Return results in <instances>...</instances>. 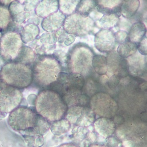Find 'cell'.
I'll list each match as a JSON object with an SVG mask.
<instances>
[{
  "instance_id": "6da1fadb",
  "label": "cell",
  "mask_w": 147,
  "mask_h": 147,
  "mask_svg": "<svg viewBox=\"0 0 147 147\" xmlns=\"http://www.w3.org/2000/svg\"><path fill=\"white\" fill-rule=\"evenodd\" d=\"M8 124L14 130L42 134L49 130L51 123L38 115L34 108L20 106L10 113Z\"/></svg>"
},
{
  "instance_id": "7a4b0ae2",
  "label": "cell",
  "mask_w": 147,
  "mask_h": 147,
  "mask_svg": "<svg viewBox=\"0 0 147 147\" xmlns=\"http://www.w3.org/2000/svg\"><path fill=\"white\" fill-rule=\"evenodd\" d=\"M34 106L37 113L50 122L63 119L68 109L61 95L50 88L39 92L36 97Z\"/></svg>"
},
{
  "instance_id": "3957f363",
  "label": "cell",
  "mask_w": 147,
  "mask_h": 147,
  "mask_svg": "<svg viewBox=\"0 0 147 147\" xmlns=\"http://www.w3.org/2000/svg\"><path fill=\"white\" fill-rule=\"evenodd\" d=\"M32 69V84L38 88L47 89L56 82L61 72V65L51 55H38Z\"/></svg>"
},
{
  "instance_id": "277c9868",
  "label": "cell",
  "mask_w": 147,
  "mask_h": 147,
  "mask_svg": "<svg viewBox=\"0 0 147 147\" xmlns=\"http://www.w3.org/2000/svg\"><path fill=\"white\" fill-rule=\"evenodd\" d=\"M32 66L11 61L0 69V80L6 85L21 90L28 88L33 83Z\"/></svg>"
},
{
  "instance_id": "5b68a950",
  "label": "cell",
  "mask_w": 147,
  "mask_h": 147,
  "mask_svg": "<svg viewBox=\"0 0 147 147\" xmlns=\"http://www.w3.org/2000/svg\"><path fill=\"white\" fill-rule=\"evenodd\" d=\"M96 26V23L91 17L75 13L66 17L63 28L69 34L82 37L92 32Z\"/></svg>"
},
{
  "instance_id": "8992f818",
  "label": "cell",
  "mask_w": 147,
  "mask_h": 147,
  "mask_svg": "<svg viewBox=\"0 0 147 147\" xmlns=\"http://www.w3.org/2000/svg\"><path fill=\"white\" fill-rule=\"evenodd\" d=\"M24 46L20 34L7 31L3 33L0 39V54L6 63L15 59L20 50Z\"/></svg>"
},
{
  "instance_id": "52a82bcc",
  "label": "cell",
  "mask_w": 147,
  "mask_h": 147,
  "mask_svg": "<svg viewBox=\"0 0 147 147\" xmlns=\"http://www.w3.org/2000/svg\"><path fill=\"white\" fill-rule=\"evenodd\" d=\"M23 98L21 90L6 85L0 80V113H11L20 106Z\"/></svg>"
},
{
  "instance_id": "ba28073f",
  "label": "cell",
  "mask_w": 147,
  "mask_h": 147,
  "mask_svg": "<svg viewBox=\"0 0 147 147\" xmlns=\"http://www.w3.org/2000/svg\"><path fill=\"white\" fill-rule=\"evenodd\" d=\"M78 47V49H74V51L70 53V59L67 65H69L70 68L73 74L86 75L89 74L91 70L93 54L90 49L86 47Z\"/></svg>"
},
{
  "instance_id": "9c48e42d",
  "label": "cell",
  "mask_w": 147,
  "mask_h": 147,
  "mask_svg": "<svg viewBox=\"0 0 147 147\" xmlns=\"http://www.w3.org/2000/svg\"><path fill=\"white\" fill-rule=\"evenodd\" d=\"M66 119L70 123L80 126L91 125L95 119L93 111L87 107L75 106L67 109Z\"/></svg>"
},
{
  "instance_id": "30bf717a",
  "label": "cell",
  "mask_w": 147,
  "mask_h": 147,
  "mask_svg": "<svg viewBox=\"0 0 147 147\" xmlns=\"http://www.w3.org/2000/svg\"><path fill=\"white\" fill-rule=\"evenodd\" d=\"M95 47L102 53H109L115 50L117 43L112 30L101 29L95 34Z\"/></svg>"
},
{
  "instance_id": "8fae6325",
  "label": "cell",
  "mask_w": 147,
  "mask_h": 147,
  "mask_svg": "<svg viewBox=\"0 0 147 147\" xmlns=\"http://www.w3.org/2000/svg\"><path fill=\"white\" fill-rule=\"evenodd\" d=\"M67 16L58 10L54 13L43 18L41 26L47 32H55L63 27Z\"/></svg>"
},
{
  "instance_id": "7c38bea8",
  "label": "cell",
  "mask_w": 147,
  "mask_h": 147,
  "mask_svg": "<svg viewBox=\"0 0 147 147\" xmlns=\"http://www.w3.org/2000/svg\"><path fill=\"white\" fill-rule=\"evenodd\" d=\"M94 129L99 136L107 139L115 133L116 126L114 121L111 119L101 117L95 121Z\"/></svg>"
},
{
  "instance_id": "4fadbf2b",
  "label": "cell",
  "mask_w": 147,
  "mask_h": 147,
  "mask_svg": "<svg viewBox=\"0 0 147 147\" xmlns=\"http://www.w3.org/2000/svg\"><path fill=\"white\" fill-rule=\"evenodd\" d=\"M122 1H97L96 10L102 14H118L121 15Z\"/></svg>"
},
{
  "instance_id": "5bb4252c",
  "label": "cell",
  "mask_w": 147,
  "mask_h": 147,
  "mask_svg": "<svg viewBox=\"0 0 147 147\" xmlns=\"http://www.w3.org/2000/svg\"><path fill=\"white\" fill-rule=\"evenodd\" d=\"M58 10V1H41L34 9V12L37 16L45 18Z\"/></svg>"
},
{
  "instance_id": "9a60e30c",
  "label": "cell",
  "mask_w": 147,
  "mask_h": 147,
  "mask_svg": "<svg viewBox=\"0 0 147 147\" xmlns=\"http://www.w3.org/2000/svg\"><path fill=\"white\" fill-rule=\"evenodd\" d=\"M12 21L20 25L25 22L28 14L25 11L23 4L20 1H13L8 6Z\"/></svg>"
},
{
  "instance_id": "2e32d148",
  "label": "cell",
  "mask_w": 147,
  "mask_h": 147,
  "mask_svg": "<svg viewBox=\"0 0 147 147\" xmlns=\"http://www.w3.org/2000/svg\"><path fill=\"white\" fill-rule=\"evenodd\" d=\"M147 28L142 21H137L131 25L128 32V40L137 45L146 36Z\"/></svg>"
},
{
  "instance_id": "e0dca14e",
  "label": "cell",
  "mask_w": 147,
  "mask_h": 147,
  "mask_svg": "<svg viewBox=\"0 0 147 147\" xmlns=\"http://www.w3.org/2000/svg\"><path fill=\"white\" fill-rule=\"evenodd\" d=\"M36 57V52L31 47L24 45L13 61L32 66Z\"/></svg>"
},
{
  "instance_id": "ac0fdd59",
  "label": "cell",
  "mask_w": 147,
  "mask_h": 147,
  "mask_svg": "<svg viewBox=\"0 0 147 147\" xmlns=\"http://www.w3.org/2000/svg\"><path fill=\"white\" fill-rule=\"evenodd\" d=\"M126 60L128 65L131 67V69L134 74H138L140 70L146 69V58L145 56L140 55L137 51L134 55L127 58Z\"/></svg>"
},
{
  "instance_id": "d6986e66",
  "label": "cell",
  "mask_w": 147,
  "mask_h": 147,
  "mask_svg": "<svg viewBox=\"0 0 147 147\" xmlns=\"http://www.w3.org/2000/svg\"><path fill=\"white\" fill-rule=\"evenodd\" d=\"M40 29L36 24L30 23L22 28L20 34L23 43H28L36 39L39 34Z\"/></svg>"
},
{
  "instance_id": "ffe728a7",
  "label": "cell",
  "mask_w": 147,
  "mask_h": 147,
  "mask_svg": "<svg viewBox=\"0 0 147 147\" xmlns=\"http://www.w3.org/2000/svg\"><path fill=\"white\" fill-rule=\"evenodd\" d=\"M140 1H122L121 13L124 18H131L134 17L140 6Z\"/></svg>"
},
{
  "instance_id": "44dd1931",
  "label": "cell",
  "mask_w": 147,
  "mask_h": 147,
  "mask_svg": "<svg viewBox=\"0 0 147 147\" xmlns=\"http://www.w3.org/2000/svg\"><path fill=\"white\" fill-rule=\"evenodd\" d=\"M121 16V15L118 14L103 15L98 20V24L102 29L111 30L117 27Z\"/></svg>"
},
{
  "instance_id": "7402d4cb",
  "label": "cell",
  "mask_w": 147,
  "mask_h": 147,
  "mask_svg": "<svg viewBox=\"0 0 147 147\" xmlns=\"http://www.w3.org/2000/svg\"><path fill=\"white\" fill-rule=\"evenodd\" d=\"M96 5L97 1H79L75 13L85 17L89 16L96 9Z\"/></svg>"
},
{
  "instance_id": "603a6c76",
  "label": "cell",
  "mask_w": 147,
  "mask_h": 147,
  "mask_svg": "<svg viewBox=\"0 0 147 147\" xmlns=\"http://www.w3.org/2000/svg\"><path fill=\"white\" fill-rule=\"evenodd\" d=\"M138 51V45L129 40L119 44L117 52L122 58H127L131 56Z\"/></svg>"
},
{
  "instance_id": "cb8c5ba5",
  "label": "cell",
  "mask_w": 147,
  "mask_h": 147,
  "mask_svg": "<svg viewBox=\"0 0 147 147\" xmlns=\"http://www.w3.org/2000/svg\"><path fill=\"white\" fill-rule=\"evenodd\" d=\"M92 66L98 74H105L108 70L107 57L102 55H95L93 57Z\"/></svg>"
},
{
  "instance_id": "d4e9b609",
  "label": "cell",
  "mask_w": 147,
  "mask_h": 147,
  "mask_svg": "<svg viewBox=\"0 0 147 147\" xmlns=\"http://www.w3.org/2000/svg\"><path fill=\"white\" fill-rule=\"evenodd\" d=\"M71 127V123L66 119H62L53 122L51 127L53 134L60 136L67 133Z\"/></svg>"
},
{
  "instance_id": "484cf974",
  "label": "cell",
  "mask_w": 147,
  "mask_h": 147,
  "mask_svg": "<svg viewBox=\"0 0 147 147\" xmlns=\"http://www.w3.org/2000/svg\"><path fill=\"white\" fill-rule=\"evenodd\" d=\"M11 20L8 7L0 4V30L6 32Z\"/></svg>"
},
{
  "instance_id": "4316f807",
  "label": "cell",
  "mask_w": 147,
  "mask_h": 147,
  "mask_svg": "<svg viewBox=\"0 0 147 147\" xmlns=\"http://www.w3.org/2000/svg\"><path fill=\"white\" fill-rule=\"evenodd\" d=\"M59 10L66 16L73 14L79 1H58Z\"/></svg>"
},
{
  "instance_id": "83f0119b",
  "label": "cell",
  "mask_w": 147,
  "mask_h": 147,
  "mask_svg": "<svg viewBox=\"0 0 147 147\" xmlns=\"http://www.w3.org/2000/svg\"><path fill=\"white\" fill-rule=\"evenodd\" d=\"M56 59L59 62L61 65H67L70 59L69 54L68 53L65 52L61 50H58L55 51L53 54Z\"/></svg>"
},
{
  "instance_id": "f1b7e54d",
  "label": "cell",
  "mask_w": 147,
  "mask_h": 147,
  "mask_svg": "<svg viewBox=\"0 0 147 147\" xmlns=\"http://www.w3.org/2000/svg\"><path fill=\"white\" fill-rule=\"evenodd\" d=\"M40 42L43 44H55L57 42V38L55 32H47L42 34L40 37Z\"/></svg>"
},
{
  "instance_id": "f546056e",
  "label": "cell",
  "mask_w": 147,
  "mask_h": 147,
  "mask_svg": "<svg viewBox=\"0 0 147 147\" xmlns=\"http://www.w3.org/2000/svg\"><path fill=\"white\" fill-rule=\"evenodd\" d=\"M114 36L117 44L119 45L128 40V33L123 30H117L114 32Z\"/></svg>"
},
{
  "instance_id": "4dcf8cb0",
  "label": "cell",
  "mask_w": 147,
  "mask_h": 147,
  "mask_svg": "<svg viewBox=\"0 0 147 147\" xmlns=\"http://www.w3.org/2000/svg\"><path fill=\"white\" fill-rule=\"evenodd\" d=\"M138 50L140 55H147V37L145 36L138 45Z\"/></svg>"
},
{
  "instance_id": "1f68e13d",
  "label": "cell",
  "mask_w": 147,
  "mask_h": 147,
  "mask_svg": "<svg viewBox=\"0 0 147 147\" xmlns=\"http://www.w3.org/2000/svg\"><path fill=\"white\" fill-rule=\"evenodd\" d=\"M40 1H28L23 3L25 11H30L34 9Z\"/></svg>"
},
{
  "instance_id": "d6a6232c",
  "label": "cell",
  "mask_w": 147,
  "mask_h": 147,
  "mask_svg": "<svg viewBox=\"0 0 147 147\" xmlns=\"http://www.w3.org/2000/svg\"><path fill=\"white\" fill-rule=\"evenodd\" d=\"M107 145L109 147H117L119 144L120 141L115 137L114 136H111L107 138Z\"/></svg>"
},
{
  "instance_id": "836d02e7",
  "label": "cell",
  "mask_w": 147,
  "mask_h": 147,
  "mask_svg": "<svg viewBox=\"0 0 147 147\" xmlns=\"http://www.w3.org/2000/svg\"><path fill=\"white\" fill-rule=\"evenodd\" d=\"M75 41V36L73 34H69L64 42L65 46H69L73 44Z\"/></svg>"
},
{
  "instance_id": "e575fe53",
  "label": "cell",
  "mask_w": 147,
  "mask_h": 147,
  "mask_svg": "<svg viewBox=\"0 0 147 147\" xmlns=\"http://www.w3.org/2000/svg\"><path fill=\"white\" fill-rule=\"evenodd\" d=\"M58 147H79L76 144L73 143H65L61 144Z\"/></svg>"
},
{
  "instance_id": "d590c367",
  "label": "cell",
  "mask_w": 147,
  "mask_h": 147,
  "mask_svg": "<svg viewBox=\"0 0 147 147\" xmlns=\"http://www.w3.org/2000/svg\"><path fill=\"white\" fill-rule=\"evenodd\" d=\"M89 147H109L106 145L99 144H94Z\"/></svg>"
},
{
  "instance_id": "8d00e7d4",
  "label": "cell",
  "mask_w": 147,
  "mask_h": 147,
  "mask_svg": "<svg viewBox=\"0 0 147 147\" xmlns=\"http://www.w3.org/2000/svg\"><path fill=\"white\" fill-rule=\"evenodd\" d=\"M2 34H3V32L1 31V30H0V39L1 38V36H2Z\"/></svg>"
},
{
  "instance_id": "74e56055",
  "label": "cell",
  "mask_w": 147,
  "mask_h": 147,
  "mask_svg": "<svg viewBox=\"0 0 147 147\" xmlns=\"http://www.w3.org/2000/svg\"></svg>"
}]
</instances>
